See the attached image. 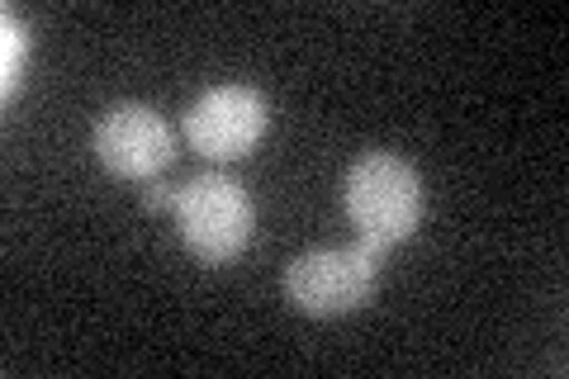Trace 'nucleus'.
I'll use <instances>...</instances> for the list:
<instances>
[{
  "label": "nucleus",
  "instance_id": "1",
  "mask_svg": "<svg viewBox=\"0 0 569 379\" xmlns=\"http://www.w3.org/2000/svg\"><path fill=\"white\" fill-rule=\"evenodd\" d=\"M342 200L356 223V242L385 257L422 223V176L399 152H366L351 161Z\"/></svg>",
  "mask_w": 569,
  "mask_h": 379
},
{
  "label": "nucleus",
  "instance_id": "2",
  "mask_svg": "<svg viewBox=\"0 0 569 379\" xmlns=\"http://www.w3.org/2000/svg\"><path fill=\"white\" fill-rule=\"evenodd\" d=\"M176 228L181 242L200 257L204 266H223L252 242L257 232V205L233 176L204 171L176 190Z\"/></svg>",
  "mask_w": 569,
  "mask_h": 379
},
{
  "label": "nucleus",
  "instance_id": "3",
  "mask_svg": "<svg viewBox=\"0 0 569 379\" xmlns=\"http://www.w3.org/2000/svg\"><path fill=\"white\" fill-rule=\"evenodd\" d=\"M376 251L356 247H313L305 257H295L284 270V295L299 313L309 318H342L361 309L376 290Z\"/></svg>",
  "mask_w": 569,
  "mask_h": 379
},
{
  "label": "nucleus",
  "instance_id": "4",
  "mask_svg": "<svg viewBox=\"0 0 569 379\" xmlns=\"http://www.w3.org/2000/svg\"><path fill=\"white\" fill-rule=\"evenodd\" d=\"M91 148L100 157V167L110 176L123 180H152L157 171L171 167L176 157V133L167 114H157L152 104H133L123 100L114 110H104L96 133H91Z\"/></svg>",
  "mask_w": 569,
  "mask_h": 379
},
{
  "label": "nucleus",
  "instance_id": "5",
  "mask_svg": "<svg viewBox=\"0 0 569 379\" xmlns=\"http://www.w3.org/2000/svg\"><path fill=\"white\" fill-rule=\"evenodd\" d=\"M271 123V104L252 86H209L186 110V142L209 161H233L257 148Z\"/></svg>",
  "mask_w": 569,
  "mask_h": 379
},
{
  "label": "nucleus",
  "instance_id": "6",
  "mask_svg": "<svg viewBox=\"0 0 569 379\" xmlns=\"http://www.w3.org/2000/svg\"><path fill=\"white\" fill-rule=\"evenodd\" d=\"M0 24H6V52H0V90L6 96H14V86H20V71H24V52H29V24L20 20L14 10H0Z\"/></svg>",
  "mask_w": 569,
  "mask_h": 379
},
{
  "label": "nucleus",
  "instance_id": "7",
  "mask_svg": "<svg viewBox=\"0 0 569 379\" xmlns=\"http://www.w3.org/2000/svg\"><path fill=\"white\" fill-rule=\"evenodd\" d=\"M148 205H152V209H167V205H176V200L167 195V186H148Z\"/></svg>",
  "mask_w": 569,
  "mask_h": 379
}]
</instances>
